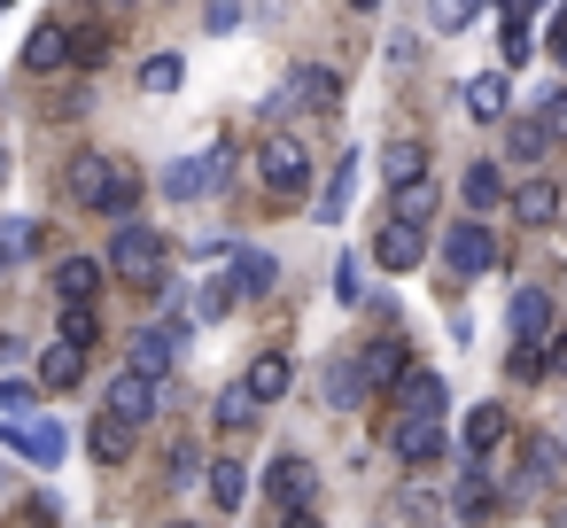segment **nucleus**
Instances as JSON below:
<instances>
[{"mask_svg": "<svg viewBox=\"0 0 567 528\" xmlns=\"http://www.w3.org/2000/svg\"><path fill=\"white\" fill-rule=\"evenodd\" d=\"M164 257H172V241H164V234H148V226H117V234H110L102 272H110V280H125V288H156V280H164Z\"/></svg>", "mask_w": 567, "mask_h": 528, "instance_id": "nucleus-1", "label": "nucleus"}, {"mask_svg": "<svg viewBox=\"0 0 567 528\" xmlns=\"http://www.w3.org/2000/svg\"><path fill=\"white\" fill-rule=\"evenodd\" d=\"M226 172H234V148L218 141V148H203V156H179V164L164 172V195H172V203H203V195L226 187Z\"/></svg>", "mask_w": 567, "mask_h": 528, "instance_id": "nucleus-2", "label": "nucleus"}, {"mask_svg": "<svg viewBox=\"0 0 567 528\" xmlns=\"http://www.w3.org/2000/svg\"><path fill=\"white\" fill-rule=\"evenodd\" d=\"M0 451H17V458H32V466H63L71 427H63V420H0Z\"/></svg>", "mask_w": 567, "mask_h": 528, "instance_id": "nucleus-3", "label": "nucleus"}, {"mask_svg": "<svg viewBox=\"0 0 567 528\" xmlns=\"http://www.w3.org/2000/svg\"><path fill=\"white\" fill-rule=\"evenodd\" d=\"M443 265H451L458 280H482V272H497V234H489L482 218H458V226L443 234Z\"/></svg>", "mask_w": 567, "mask_h": 528, "instance_id": "nucleus-4", "label": "nucleus"}, {"mask_svg": "<svg viewBox=\"0 0 567 528\" xmlns=\"http://www.w3.org/2000/svg\"><path fill=\"white\" fill-rule=\"evenodd\" d=\"M342 102V79L334 71H319V63H303V71H288V86L272 94V117H288V110H311V117H327Z\"/></svg>", "mask_w": 567, "mask_h": 528, "instance_id": "nucleus-5", "label": "nucleus"}, {"mask_svg": "<svg viewBox=\"0 0 567 528\" xmlns=\"http://www.w3.org/2000/svg\"><path fill=\"white\" fill-rule=\"evenodd\" d=\"M257 179H265L272 195H303V187H311V156H303V141L272 133V141L257 148Z\"/></svg>", "mask_w": 567, "mask_h": 528, "instance_id": "nucleus-6", "label": "nucleus"}, {"mask_svg": "<svg viewBox=\"0 0 567 528\" xmlns=\"http://www.w3.org/2000/svg\"><path fill=\"white\" fill-rule=\"evenodd\" d=\"M179 350H187V319H164V327L133 334V365H125V373H141V381H164Z\"/></svg>", "mask_w": 567, "mask_h": 528, "instance_id": "nucleus-7", "label": "nucleus"}, {"mask_svg": "<svg viewBox=\"0 0 567 528\" xmlns=\"http://www.w3.org/2000/svg\"><path fill=\"white\" fill-rule=\"evenodd\" d=\"M102 420H117V427H148L156 420V381H141V373H117L110 381V396H102Z\"/></svg>", "mask_w": 567, "mask_h": 528, "instance_id": "nucleus-8", "label": "nucleus"}, {"mask_svg": "<svg viewBox=\"0 0 567 528\" xmlns=\"http://www.w3.org/2000/svg\"><path fill=\"white\" fill-rule=\"evenodd\" d=\"M265 489L280 497V513H311V497H319V466L288 451V458H272V466H265Z\"/></svg>", "mask_w": 567, "mask_h": 528, "instance_id": "nucleus-9", "label": "nucleus"}, {"mask_svg": "<svg viewBox=\"0 0 567 528\" xmlns=\"http://www.w3.org/2000/svg\"><path fill=\"white\" fill-rule=\"evenodd\" d=\"M358 381H365V396H373V389H404V381H412V350H404L396 334H381L373 350H358Z\"/></svg>", "mask_w": 567, "mask_h": 528, "instance_id": "nucleus-10", "label": "nucleus"}, {"mask_svg": "<svg viewBox=\"0 0 567 528\" xmlns=\"http://www.w3.org/2000/svg\"><path fill=\"white\" fill-rule=\"evenodd\" d=\"M226 288H234V303H265V296L280 288V265H272L265 249H234V265H226Z\"/></svg>", "mask_w": 567, "mask_h": 528, "instance_id": "nucleus-11", "label": "nucleus"}, {"mask_svg": "<svg viewBox=\"0 0 567 528\" xmlns=\"http://www.w3.org/2000/svg\"><path fill=\"white\" fill-rule=\"evenodd\" d=\"M505 334H513L520 350H536V342L551 334V296H544V288H513V303H505Z\"/></svg>", "mask_w": 567, "mask_h": 528, "instance_id": "nucleus-12", "label": "nucleus"}, {"mask_svg": "<svg viewBox=\"0 0 567 528\" xmlns=\"http://www.w3.org/2000/svg\"><path fill=\"white\" fill-rule=\"evenodd\" d=\"M458 110H466L474 125H505V110H513V86H505V71H482V79H466V86H458Z\"/></svg>", "mask_w": 567, "mask_h": 528, "instance_id": "nucleus-13", "label": "nucleus"}, {"mask_svg": "<svg viewBox=\"0 0 567 528\" xmlns=\"http://www.w3.org/2000/svg\"><path fill=\"white\" fill-rule=\"evenodd\" d=\"M389 451H396L404 466H435V458L451 451V435H443V420H396V435H389Z\"/></svg>", "mask_w": 567, "mask_h": 528, "instance_id": "nucleus-14", "label": "nucleus"}, {"mask_svg": "<svg viewBox=\"0 0 567 528\" xmlns=\"http://www.w3.org/2000/svg\"><path fill=\"white\" fill-rule=\"evenodd\" d=\"M458 203H466L474 218H489L497 203H513V187H505V172H497V164H466V172H458Z\"/></svg>", "mask_w": 567, "mask_h": 528, "instance_id": "nucleus-15", "label": "nucleus"}, {"mask_svg": "<svg viewBox=\"0 0 567 528\" xmlns=\"http://www.w3.org/2000/svg\"><path fill=\"white\" fill-rule=\"evenodd\" d=\"M420 257H427V234H412V226H396V218L373 234V265H381V272H412Z\"/></svg>", "mask_w": 567, "mask_h": 528, "instance_id": "nucleus-16", "label": "nucleus"}, {"mask_svg": "<svg viewBox=\"0 0 567 528\" xmlns=\"http://www.w3.org/2000/svg\"><path fill=\"white\" fill-rule=\"evenodd\" d=\"M396 404H404V420H443V404H451V381H443V373H420V365H412V381L396 389Z\"/></svg>", "mask_w": 567, "mask_h": 528, "instance_id": "nucleus-17", "label": "nucleus"}, {"mask_svg": "<svg viewBox=\"0 0 567 528\" xmlns=\"http://www.w3.org/2000/svg\"><path fill=\"white\" fill-rule=\"evenodd\" d=\"M358 172H365V156L350 148V156L334 164V179H327V195L311 203V210H319V226H342V210H350V195H358Z\"/></svg>", "mask_w": 567, "mask_h": 528, "instance_id": "nucleus-18", "label": "nucleus"}, {"mask_svg": "<svg viewBox=\"0 0 567 528\" xmlns=\"http://www.w3.org/2000/svg\"><path fill=\"white\" fill-rule=\"evenodd\" d=\"M102 280H110V272H102L94 257H63V265H55V296H63V311H71V303H94Z\"/></svg>", "mask_w": 567, "mask_h": 528, "instance_id": "nucleus-19", "label": "nucleus"}, {"mask_svg": "<svg viewBox=\"0 0 567 528\" xmlns=\"http://www.w3.org/2000/svg\"><path fill=\"white\" fill-rule=\"evenodd\" d=\"M458 443H466V458L482 466V458L505 443V404H474V412H466V427H458Z\"/></svg>", "mask_w": 567, "mask_h": 528, "instance_id": "nucleus-20", "label": "nucleus"}, {"mask_svg": "<svg viewBox=\"0 0 567 528\" xmlns=\"http://www.w3.org/2000/svg\"><path fill=\"white\" fill-rule=\"evenodd\" d=\"M381 179H389L396 195L420 187V179H427V148H420V141H389V148H381Z\"/></svg>", "mask_w": 567, "mask_h": 528, "instance_id": "nucleus-21", "label": "nucleus"}, {"mask_svg": "<svg viewBox=\"0 0 567 528\" xmlns=\"http://www.w3.org/2000/svg\"><path fill=\"white\" fill-rule=\"evenodd\" d=\"M110 187H117V164H110V156H79V164H71V195H79V203L110 210Z\"/></svg>", "mask_w": 567, "mask_h": 528, "instance_id": "nucleus-22", "label": "nucleus"}, {"mask_svg": "<svg viewBox=\"0 0 567 528\" xmlns=\"http://www.w3.org/2000/svg\"><path fill=\"white\" fill-rule=\"evenodd\" d=\"M288 381H296V365H288L280 350H265V358H249V381H241V389H249L257 404H280V396H288Z\"/></svg>", "mask_w": 567, "mask_h": 528, "instance_id": "nucleus-23", "label": "nucleus"}, {"mask_svg": "<svg viewBox=\"0 0 567 528\" xmlns=\"http://www.w3.org/2000/svg\"><path fill=\"white\" fill-rule=\"evenodd\" d=\"M451 505H458V520H489V505H497V482L466 458V474L451 482Z\"/></svg>", "mask_w": 567, "mask_h": 528, "instance_id": "nucleus-24", "label": "nucleus"}, {"mask_svg": "<svg viewBox=\"0 0 567 528\" xmlns=\"http://www.w3.org/2000/svg\"><path fill=\"white\" fill-rule=\"evenodd\" d=\"M63 63H71V32H63V24H40V32L24 40V71H48V79H55Z\"/></svg>", "mask_w": 567, "mask_h": 528, "instance_id": "nucleus-25", "label": "nucleus"}, {"mask_svg": "<svg viewBox=\"0 0 567 528\" xmlns=\"http://www.w3.org/2000/svg\"><path fill=\"white\" fill-rule=\"evenodd\" d=\"M513 218H520V226H551V218H559V187H551V179H520V187H513Z\"/></svg>", "mask_w": 567, "mask_h": 528, "instance_id": "nucleus-26", "label": "nucleus"}, {"mask_svg": "<svg viewBox=\"0 0 567 528\" xmlns=\"http://www.w3.org/2000/svg\"><path fill=\"white\" fill-rule=\"evenodd\" d=\"M203 482H210V505H226V513H241V505H249V466H241V458H210V474H203Z\"/></svg>", "mask_w": 567, "mask_h": 528, "instance_id": "nucleus-27", "label": "nucleus"}, {"mask_svg": "<svg viewBox=\"0 0 567 528\" xmlns=\"http://www.w3.org/2000/svg\"><path fill=\"white\" fill-rule=\"evenodd\" d=\"M40 381H48V389H79V381H86V350L48 342V350H40Z\"/></svg>", "mask_w": 567, "mask_h": 528, "instance_id": "nucleus-28", "label": "nucleus"}, {"mask_svg": "<svg viewBox=\"0 0 567 528\" xmlns=\"http://www.w3.org/2000/svg\"><path fill=\"white\" fill-rule=\"evenodd\" d=\"M497 55H505V71L536 63V40H528V9H505V24H497Z\"/></svg>", "mask_w": 567, "mask_h": 528, "instance_id": "nucleus-29", "label": "nucleus"}, {"mask_svg": "<svg viewBox=\"0 0 567 528\" xmlns=\"http://www.w3.org/2000/svg\"><path fill=\"white\" fill-rule=\"evenodd\" d=\"M544 148H551V141H544V125H536V117H505V156H513L520 172H528V164H544Z\"/></svg>", "mask_w": 567, "mask_h": 528, "instance_id": "nucleus-30", "label": "nucleus"}, {"mask_svg": "<svg viewBox=\"0 0 567 528\" xmlns=\"http://www.w3.org/2000/svg\"><path fill=\"white\" fill-rule=\"evenodd\" d=\"M389 218H396V226H412V234H427V218H435V179L404 187V195L389 203Z\"/></svg>", "mask_w": 567, "mask_h": 528, "instance_id": "nucleus-31", "label": "nucleus"}, {"mask_svg": "<svg viewBox=\"0 0 567 528\" xmlns=\"http://www.w3.org/2000/svg\"><path fill=\"white\" fill-rule=\"evenodd\" d=\"M86 451H94L102 466H117V458H133V427H117V420H94V427H86Z\"/></svg>", "mask_w": 567, "mask_h": 528, "instance_id": "nucleus-32", "label": "nucleus"}, {"mask_svg": "<svg viewBox=\"0 0 567 528\" xmlns=\"http://www.w3.org/2000/svg\"><path fill=\"white\" fill-rule=\"evenodd\" d=\"M179 79H187L179 55H148V63H141V94H179Z\"/></svg>", "mask_w": 567, "mask_h": 528, "instance_id": "nucleus-33", "label": "nucleus"}, {"mask_svg": "<svg viewBox=\"0 0 567 528\" xmlns=\"http://www.w3.org/2000/svg\"><path fill=\"white\" fill-rule=\"evenodd\" d=\"M358 396H365V381H358V358H334V365H327V404H342V412H350Z\"/></svg>", "mask_w": 567, "mask_h": 528, "instance_id": "nucleus-34", "label": "nucleus"}, {"mask_svg": "<svg viewBox=\"0 0 567 528\" xmlns=\"http://www.w3.org/2000/svg\"><path fill=\"white\" fill-rule=\"evenodd\" d=\"M536 125H544V141H567V86H544L536 94V110H528Z\"/></svg>", "mask_w": 567, "mask_h": 528, "instance_id": "nucleus-35", "label": "nucleus"}, {"mask_svg": "<svg viewBox=\"0 0 567 528\" xmlns=\"http://www.w3.org/2000/svg\"><path fill=\"white\" fill-rule=\"evenodd\" d=\"M40 249V226L32 218H0V265H17V257H32Z\"/></svg>", "mask_w": 567, "mask_h": 528, "instance_id": "nucleus-36", "label": "nucleus"}, {"mask_svg": "<svg viewBox=\"0 0 567 528\" xmlns=\"http://www.w3.org/2000/svg\"><path fill=\"white\" fill-rule=\"evenodd\" d=\"M210 412H218V427H234V435H241V427L257 420V396H249V389H218V404H210Z\"/></svg>", "mask_w": 567, "mask_h": 528, "instance_id": "nucleus-37", "label": "nucleus"}, {"mask_svg": "<svg viewBox=\"0 0 567 528\" xmlns=\"http://www.w3.org/2000/svg\"><path fill=\"white\" fill-rule=\"evenodd\" d=\"M94 334H102V311H94V303H71V311H63V342H71V350H86Z\"/></svg>", "mask_w": 567, "mask_h": 528, "instance_id": "nucleus-38", "label": "nucleus"}, {"mask_svg": "<svg viewBox=\"0 0 567 528\" xmlns=\"http://www.w3.org/2000/svg\"><path fill=\"white\" fill-rule=\"evenodd\" d=\"M71 63H79V71H102V63H110V40H102V32H79V40H71Z\"/></svg>", "mask_w": 567, "mask_h": 528, "instance_id": "nucleus-39", "label": "nucleus"}, {"mask_svg": "<svg viewBox=\"0 0 567 528\" xmlns=\"http://www.w3.org/2000/svg\"><path fill=\"white\" fill-rule=\"evenodd\" d=\"M334 296H342V303H365V272H358V257L334 265Z\"/></svg>", "mask_w": 567, "mask_h": 528, "instance_id": "nucleus-40", "label": "nucleus"}, {"mask_svg": "<svg viewBox=\"0 0 567 528\" xmlns=\"http://www.w3.org/2000/svg\"><path fill=\"white\" fill-rule=\"evenodd\" d=\"M505 373H513V381H544V350H520V342H513V350H505Z\"/></svg>", "mask_w": 567, "mask_h": 528, "instance_id": "nucleus-41", "label": "nucleus"}, {"mask_svg": "<svg viewBox=\"0 0 567 528\" xmlns=\"http://www.w3.org/2000/svg\"><path fill=\"white\" fill-rule=\"evenodd\" d=\"M195 311H203V319H226V311H234V288H226V280H210V288L195 296Z\"/></svg>", "mask_w": 567, "mask_h": 528, "instance_id": "nucleus-42", "label": "nucleus"}, {"mask_svg": "<svg viewBox=\"0 0 567 528\" xmlns=\"http://www.w3.org/2000/svg\"><path fill=\"white\" fill-rule=\"evenodd\" d=\"M427 24H435V32H451V40H458V32H466V24H474V9H427Z\"/></svg>", "mask_w": 567, "mask_h": 528, "instance_id": "nucleus-43", "label": "nucleus"}, {"mask_svg": "<svg viewBox=\"0 0 567 528\" xmlns=\"http://www.w3.org/2000/svg\"><path fill=\"white\" fill-rule=\"evenodd\" d=\"M195 474H210V466H203V458H195V451H172V482H179V489H187V482H195Z\"/></svg>", "mask_w": 567, "mask_h": 528, "instance_id": "nucleus-44", "label": "nucleus"}, {"mask_svg": "<svg viewBox=\"0 0 567 528\" xmlns=\"http://www.w3.org/2000/svg\"><path fill=\"white\" fill-rule=\"evenodd\" d=\"M32 404V381H0V412H24Z\"/></svg>", "mask_w": 567, "mask_h": 528, "instance_id": "nucleus-45", "label": "nucleus"}, {"mask_svg": "<svg viewBox=\"0 0 567 528\" xmlns=\"http://www.w3.org/2000/svg\"><path fill=\"white\" fill-rule=\"evenodd\" d=\"M551 55L567 63V9H551Z\"/></svg>", "mask_w": 567, "mask_h": 528, "instance_id": "nucleus-46", "label": "nucleus"}, {"mask_svg": "<svg viewBox=\"0 0 567 528\" xmlns=\"http://www.w3.org/2000/svg\"><path fill=\"white\" fill-rule=\"evenodd\" d=\"M544 373H567V334H559V342L544 350Z\"/></svg>", "mask_w": 567, "mask_h": 528, "instance_id": "nucleus-47", "label": "nucleus"}, {"mask_svg": "<svg viewBox=\"0 0 567 528\" xmlns=\"http://www.w3.org/2000/svg\"><path fill=\"white\" fill-rule=\"evenodd\" d=\"M288 528H327V520L319 513H288Z\"/></svg>", "mask_w": 567, "mask_h": 528, "instance_id": "nucleus-48", "label": "nucleus"}, {"mask_svg": "<svg viewBox=\"0 0 567 528\" xmlns=\"http://www.w3.org/2000/svg\"><path fill=\"white\" fill-rule=\"evenodd\" d=\"M0 187H9V141H0Z\"/></svg>", "mask_w": 567, "mask_h": 528, "instance_id": "nucleus-49", "label": "nucleus"}, {"mask_svg": "<svg viewBox=\"0 0 567 528\" xmlns=\"http://www.w3.org/2000/svg\"><path fill=\"white\" fill-rule=\"evenodd\" d=\"M559 458H567V427H559Z\"/></svg>", "mask_w": 567, "mask_h": 528, "instance_id": "nucleus-50", "label": "nucleus"}, {"mask_svg": "<svg viewBox=\"0 0 567 528\" xmlns=\"http://www.w3.org/2000/svg\"><path fill=\"white\" fill-rule=\"evenodd\" d=\"M172 528H187V520H172Z\"/></svg>", "mask_w": 567, "mask_h": 528, "instance_id": "nucleus-51", "label": "nucleus"}]
</instances>
